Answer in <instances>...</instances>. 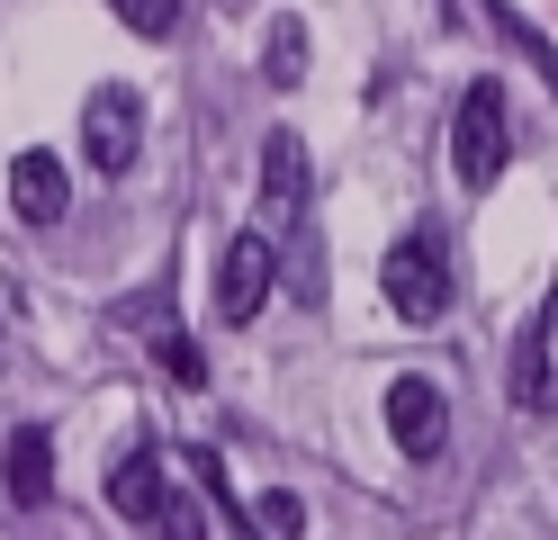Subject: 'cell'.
<instances>
[{
	"label": "cell",
	"instance_id": "6da1fadb",
	"mask_svg": "<svg viewBox=\"0 0 558 540\" xmlns=\"http://www.w3.org/2000/svg\"><path fill=\"white\" fill-rule=\"evenodd\" d=\"M378 288H388V307L405 315V324H441L450 315V243H441V226H414V235H397L388 243V262H378Z\"/></svg>",
	"mask_w": 558,
	"mask_h": 540
},
{
	"label": "cell",
	"instance_id": "7a4b0ae2",
	"mask_svg": "<svg viewBox=\"0 0 558 540\" xmlns=\"http://www.w3.org/2000/svg\"><path fill=\"white\" fill-rule=\"evenodd\" d=\"M450 163H460L469 190H496L505 163H513V135H505V82H469L460 118H450Z\"/></svg>",
	"mask_w": 558,
	"mask_h": 540
},
{
	"label": "cell",
	"instance_id": "3957f363",
	"mask_svg": "<svg viewBox=\"0 0 558 540\" xmlns=\"http://www.w3.org/2000/svg\"><path fill=\"white\" fill-rule=\"evenodd\" d=\"M82 154H90V171H135V154H145V99L126 82H99L82 99Z\"/></svg>",
	"mask_w": 558,
	"mask_h": 540
},
{
	"label": "cell",
	"instance_id": "277c9868",
	"mask_svg": "<svg viewBox=\"0 0 558 540\" xmlns=\"http://www.w3.org/2000/svg\"><path fill=\"white\" fill-rule=\"evenodd\" d=\"M270 279H279V243H270L262 226L234 235V243L217 252V315H226V324H253L262 298H270Z\"/></svg>",
	"mask_w": 558,
	"mask_h": 540
},
{
	"label": "cell",
	"instance_id": "5b68a950",
	"mask_svg": "<svg viewBox=\"0 0 558 540\" xmlns=\"http://www.w3.org/2000/svg\"><path fill=\"white\" fill-rule=\"evenodd\" d=\"M388 432H397L405 459H441V442H450V406H441V387H433L424 370H405V379L388 387Z\"/></svg>",
	"mask_w": 558,
	"mask_h": 540
},
{
	"label": "cell",
	"instance_id": "8992f818",
	"mask_svg": "<svg viewBox=\"0 0 558 540\" xmlns=\"http://www.w3.org/2000/svg\"><path fill=\"white\" fill-rule=\"evenodd\" d=\"M298 207H306V144L289 127H270L262 135V235H289Z\"/></svg>",
	"mask_w": 558,
	"mask_h": 540
},
{
	"label": "cell",
	"instance_id": "52a82bcc",
	"mask_svg": "<svg viewBox=\"0 0 558 540\" xmlns=\"http://www.w3.org/2000/svg\"><path fill=\"white\" fill-rule=\"evenodd\" d=\"M0 495L19 504V514H46L54 504V432L46 423H19L10 451H0Z\"/></svg>",
	"mask_w": 558,
	"mask_h": 540
},
{
	"label": "cell",
	"instance_id": "ba28073f",
	"mask_svg": "<svg viewBox=\"0 0 558 540\" xmlns=\"http://www.w3.org/2000/svg\"><path fill=\"white\" fill-rule=\"evenodd\" d=\"M513 396L532 415H558V288L541 298L532 334H522V351H513Z\"/></svg>",
	"mask_w": 558,
	"mask_h": 540
},
{
	"label": "cell",
	"instance_id": "9c48e42d",
	"mask_svg": "<svg viewBox=\"0 0 558 540\" xmlns=\"http://www.w3.org/2000/svg\"><path fill=\"white\" fill-rule=\"evenodd\" d=\"M10 207L27 216V226H54V216L73 207V171H63V154H46V144L10 154Z\"/></svg>",
	"mask_w": 558,
	"mask_h": 540
},
{
	"label": "cell",
	"instance_id": "30bf717a",
	"mask_svg": "<svg viewBox=\"0 0 558 540\" xmlns=\"http://www.w3.org/2000/svg\"><path fill=\"white\" fill-rule=\"evenodd\" d=\"M162 451H126L118 468H109V504H118V514L126 523H154V504H162Z\"/></svg>",
	"mask_w": 558,
	"mask_h": 540
},
{
	"label": "cell",
	"instance_id": "8fae6325",
	"mask_svg": "<svg viewBox=\"0 0 558 540\" xmlns=\"http://www.w3.org/2000/svg\"><path fill=\"white\" fill-rule=\"evenodd\" d=\"M298 72H306V27H298V19H270V46H262V82H270V91H298Z\"/></svg>",
	"mask_w": 558,
	"mask_h": 540
},
{
	"label": "cell",
	"instance_id": "7c38bea8",
	"mask_svg": "<svg viewBox=\"0 0 558 540\" xmlns=\"http://www.w3.org/2000/svg\"><path fill=\"white\" fill-rule=\"evenodd\" d=\"M243 514H253V540H306V504H298L289 487L253 495V504H243Z\"/></svg>",
	"mask_w": 558,
	"mask_h": 540
},
{
	"label": "cell",
	"instance_id": "4fadbf2b",
	"mask_svg": "<svg viewBox=\"0 0 558 540\" xmlns=\"http://www.w3.org/2000/svg\"><path fill=\"white\" fill-rule=\"evenodd\" d=\"M118 19H126L135 36H154V46H162V36H181V19H190V0H118Z\"/></svg>",
	"mask_w": 558,
	"mask_h": 540
},
{
	"label": "cell",
	"instance_id": "5bb4252c",
	"mask_svg": "<svg viewBox=\"0 0 558 540\" xmlns=\"http://www.w3.org/2000/svg\"><path fill=\"white\" fill-rule=\"evenodd\" d=\"M154 523H162V540H207V495H171V487H162Z\"/></svg>",
	"mask_w": 558,
	"mask_h": 540
},
{
	"label": "cell",
	"instance_id": "9a60e30c",
	"mask_svg": "<svg viewBox=\"0 0 558 540\" xmlns=\"http://www.w3.org/2000/svg\"><path fill=\"white\" fill-rule=\"evenodd\" d=\"M162 370L181 379V387H198V379H207V360H198V343H190V334H162Z\"/></svg>",
	"mask_w": 558,
	"mask_h": 540
}]
</instances>
